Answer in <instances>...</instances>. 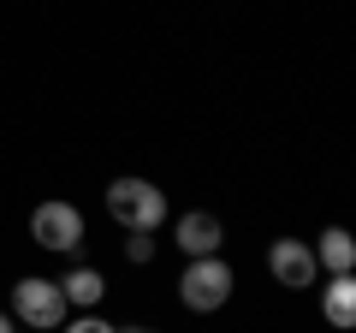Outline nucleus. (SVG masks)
Wrapping results in <instances>:
<instances>
[{"label": "nucleus", "mask_w": 356, "mask_h": 333, "mask_svg": "<svg viewBox=\"0 0 356 333\" xmlns=\"http://www.w3.org/2000/svg\"><path fill=\"white\" fill-rule=\"evenodd\" d=\"M267 268H273V280H280V286L303 292V286H315L321 262H315V244H303V238H273V250H267Z\"/></svg>", "instance_id": "nucleus-5"}, {"label": "nucleus", "mask_w": 356, "mask_h": 333, "mask_svg": "<svg viewBox=\"0 0 356 333\" xmlns=\"http://www.w3.org/2000/svg\"><path fill=\"white\" fill-rule=\"evenodd\" d=\"M30 238H36L42 250H77V244H83V215H77L72 203H36Z\"/></svg>", "instance_id": "nucleus-4"}, {"label": "nucleus", "mask_w": 356, "mask_h": 333, "mask_svg": "<svg viewBox=\"0 0 356 333\" xmlns=\"http://www.w3.org/2000/svg\"><path fill=\"white\" fill-rule=\"evenodd\" d=\"M178 297H184V309H196V316H214L232 297V268L220 256H196L191 268H184V280H178Z\"/></svg>", "instance_id": "nucleus-2"}, {"label": "nucleus", "mask_w": 356, "mask_h": 333, "mask_svg": "<svg viewBox=\"0 0 356 333\" xmlns=\"http://www.w3.org/2000/svg\"><path fill=\"white\" fill-rule=\"evenodd\" d=\"M107 215L125 232H154L166 220V191L149 179H113L107 185Z\"/></svg>", "instance_id": "nucleus-1"}, {"label": "nucleus", "mask_w": 356, "mask_h": 333, "mask_svg": "<svg viewBox=\"0 0 356 333\" xmlns=\"http://www.w3.org/2000/svg\"><path fill=\"white\" fill-rule=\"evenodd\" d=\"M220 244H226V226H220V215H202V208H191V215L178 220V250L184 256H220Z\"/></svg>", "instance_id": "nucleus-6"}, {"label": "nucleus", "mask_w": 356, "mask_h": 333, "mask_svg": "<svg viewBox=\"0 0 356 333\" xmlns=\"http://www.w3.org/2000/svg\"><path fill=\"white\" fill-rule=\"evenodd\" d=\"M60 292H65V309H95V304H102V292H107V280H102V274H95V268H72V274H65V280H60Z\"/></svg>", "instance_id": "nucleus-9"}, {"label": "nucleus", "mask_w": 356, "mask_h": 333, "mask_svg": "<svg viewBox=\"0 0 356 333\" xmlns=\"http://www.w3.org/2000/svg\"><path fill=\"white\" fill-rule=\"evenodd\" d=\"M315 262L327 274H356V238L344 226H327V232H321V244H315Z\"/></svg>", "instance_id": "nucleus-8"}, {"label": "nucleus", "mask_w": 356, "mask_h": 333, "mask_svg": "<svg viewBox=\"0 0 356 333\" xmlns=\"http://www.w3.org/2000/svg\"><path fill=\"white\" fill-rule=\"evenodd\" d=\"M0 333H13V316H0Z\"/></svg>", "instance_id": "nucleus-12"}, {"label": "nucleus", "mask_w": 356, "mask_h": 333, "mask_svg": "<svg viewBox=\"0 0 356 333\" xmlns=\"http://www.w3.org/2000/svg\"><path fill=\"white\" fill-rule=\"evenodd\" d=\"M321 316H327L332 327H344V333L356 327V274H332V280L321 286Z\"/></svg>", "instance_id": "nucleus-7"}, {"label": "nucleus", "mask_w": 356, "mask_h": 333, "mask_svg": "<svg viewBox=\"0 0 356 333\" xmlns=\"http://www.w3.org/2000/svg\"><path fill=\"white\" fill-rule=\"evenodd\" d=\"M125 256H131V262H149V256H154V244H149V232H131V244H125Z\"/></svg>", "instance_id": "nucleus-11"}, {"label": "nucleus", "mask_w": 356, "mask_h": 333, "mask_svg": "<svg viewBox=\"0 0 356 333\" xmlns=\"http://www.w3.org/2000/svg\"><path fill=\"white\" fill-rule=\"evenodd\" d=\"M125 333H154V327H125Z\"/></svg>", "instance_id": "nucleus-13"}, {"label": "nucleus", "mask_w": 356, "mask_h": 333, "mask_svg": "<svg viewBox=\"0 0 356 333\" xmlns=\"http://www.w3.org/2000/svg\"><path fill=\"white\" fill-rule=\"evenodd\" d=\"M13 316L24 321V327H42V333H54V327H65V292H60V280H18L13 286Z\"/></svg>", "instance_id": "nucleus-3"}, {"label": "nucleus", "mask_w": 356, "mask_h": 333, "mask_svg": "<svg viewBox=\"0 0 356 333\" xmlns=\"http://www.w3.org/2000/svg\"><path fill=\"white\" fill-rule=\"evenodd\" d=\"M60 333H119V327H107L102 316H77V321H65Z\"/></svg>", "instance_id": "nucleus-10"}]
</instances>
